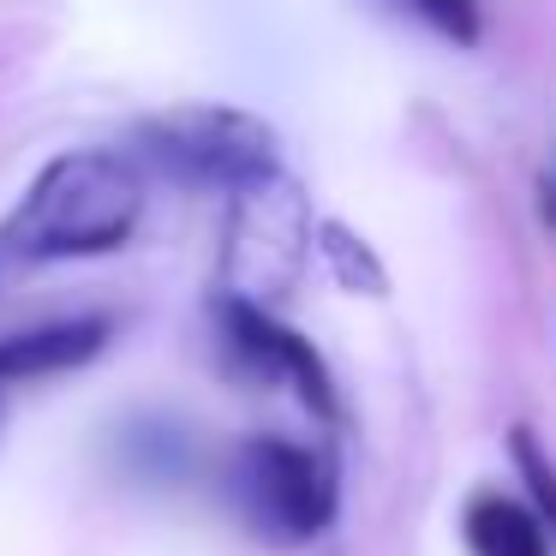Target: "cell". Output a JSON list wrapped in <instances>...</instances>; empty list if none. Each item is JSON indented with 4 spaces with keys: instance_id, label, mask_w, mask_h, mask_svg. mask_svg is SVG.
Wrapping results in <instances>:
<instances>
[{
    "instance_id": "obj_1",
    "label": "cell",
    "mask_w": 556,
    "mask_h": 556,
    "mask_svg": "<svg viewBox=\"0 0 556 556\" xmlns=\"http://www.w3.org/2000/svg\"><path fill=\"white\" fill-rule=\"evenodd\" d=\"M144 222V174L121 150H66L54 156L13 216L0 222V257L13 264H66L109 257Z\"/></svg>"
},
{
    "instance_id": "obj_2",
    "label": "cell",
    "mask_w": 556,
    "mask_h": 556,
    "mask_svg": "<svg viewBox=\"0 0 556 556\" xmlns=\"http://www.w3.org/2000/svg\"><path fill=\"white\" fill-rule=\"evenodd\" d=\"M222 503L257 544L305 551L336 527L341 472L324 448H305L276 431H252L222 460Z\"/></svg>"
},
{
    "instance_id": "obj_3",
    "label": "cell",
    "mask_w": 556,
    "mask_h": 556,
    "mask_svg": "<svg viewBox=\"0 0 556 556\" xmlns=\"http://www.w3.org/2000/svg\"><path fill=\"white\" fill-rule=\"evenodd\" d=\"M138 156L180 186L233 198L281 174V132L233 102H186L138 121Z\"/></svg>"
},
{
    "instance_id": "obj_4",
    "label": "cell",
    "mask_w": 556,
    "mask_h": 556,
    "mask_svg": "<svg viewBox=\"0 0 556 556\" xmlns=\"http://www.w3.org/2000/svg\"><path fill=\"white\" fill-rule=\"evenodd\" d=\"M312 240H317L312 204H305V186L288 168L264 186L233 192L228 245H222V276H228V288L222 293H240L252 305H276L300 281Z\"/></svg>"
},
{
    "instance_id": "obj_5",
    "label": "cell",
    "mask_w": 556,
    "mask_h": 556,
    "mask_svg": "<svg viewBox=\"0 0 556 556\" xmlns=\"http://www.w3.org/2000/svg\"><path fill=\"white\" fill-rule=\"evenodd\" d=\"M210 317H216V353L228 365V377H240L252 389H288L324 425L341 419V395H336V377H329L324 353L300 329L281 324L269 305H252L240 293H216Z\"/></svg>"
},
{
    "instance_id": "obj_6",
    "label": "cell",
    "mask_w": 556,
    "mask_h": 556,
    "mask_svg": "<svg viewBox=\"0 0 556 556\" xmlns=\"http://www.w3.org/2000/svg\"><path fill=\"white\" fill-rule=\"evenodd\" d=\"M109 341H114V317H97V312L18 329V336L0 341V389L37 383V377H66V371L97 359Z\"/></svg>"
},
{
    "instance_id": "obj_7",
    "label": "cell",
    "mask_w": 556,
    "mask_h": 556,
    "mask_svg": "<svg viewBox=\"0 0 556 556\" xmlns=\"http://www.w3.org/2000/svg\"><path fill=\"white\" fill-rule=\"evenodd\" d=\"M460 544L467 556H551V527L532 508V496H503V491H472L460 508Z\"/></svg>"
},
{
    "instance_id": "obj_8",
    "label": "cell",
    "mask_w": 556,
    "mask_h": 556,
    "mask_svg": "<svg viewBox=\"0 0 556 556\" xmlns=\"http://www.w3.org/2000/svg\"><path fill=\"white\" fill-rule=\"evenodd\" d=\"M317 252H324L329 276H336L348 293H359V300H383V293H389L383 257H377L371 245L348 228V222H317Z\"/></svg>"
},
{
    "instance_id": "obj_9",
    "label": "cell",
    "mask_w": 556,
    "mask_h": 556,
    "mask_svg": "<svg viewBox=\"0 0 556 556\" xmlns=\"http://www.w3.org/2000/svg\"><path fill=\"white\" fill-rule=\"evenodd\" d=\"M508 460H515L520 484H527L532 508L544 515V527H551V544H556V460H551V448L532 437V425H515V431H508Z\"/></svg>"
},
{
    "instance_id": "obj_10",
    "label": "cell",
    "mask_w": 556,
    "mask_h": 556,
    "mask_svg": "<svg viewBox=\"0 0 556 556\" xmlns=\"http://www.w3.org/2000/svg\"><path fill=\"white\" fill-rule=\"evenodd\" d=\"M401 13H413L425 30H437L455 49H479L484 37V7L479 0H395Z\"/></svg>"
},
{
    "instance_id": "obj_11",
    "label": "cell",
    "mask_w": 556,
    "mask_h": 556,
    "mask_svg": "<svg viewBox=\"0 0 556 556\" xmlns=\"http://www.w3.org/2000/svg\"><path fill=\"white\" fill-rule=\"evenodd\" d=\"M539 222L556 233V150H551V162L539 168Z\"/></svg>"
},
{
    "instance_id": "obj_12",
    "label": "cell",
    "mask_w": 556,
    "mask_h": 556,
    "mask_svg": "<svg viewBox=\"0 0 556 556\" xmlns=\"http://www.w3.org/2000/svg\"><path fill=\"white\" fill-rule=\"evenodd\" d=\"M0 401H7V389H0Z\"/></svg>"
}]
</instances>
